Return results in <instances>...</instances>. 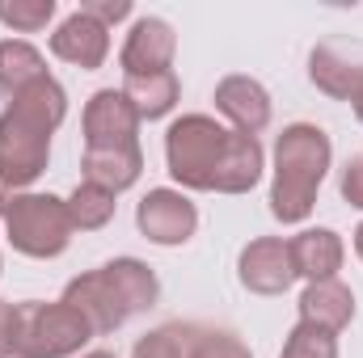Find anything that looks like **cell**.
Listing matches in <instances>:
<instances>
[{"instance_id":"cell-1","label":"cell","mask_w":363,"mask_h":358,"mask_svg":"<svg viewBox=\"0 0 363 358\" xmlns=\"http://www.w3.org/2000/svg\"><path fill=\"white\" fill-rule=\"evenodd\" d=\"M68 118V93L55 76L34 81L30 89L13 93L0 110V215L9 211L13 194H26L47 173L51 135Z\"/></svg>"},{"instance_id":"cell-2","label":"cell","mask_w":363,"mask_h":358,"mask_svg":"<svg viewBox=\"0 0 363 358\" xmlns=\"http://www.w3.org/2000/svg\"><path fill=\"white\" fill-rule=\"evenodd\" d=\"M334 148L317 122H291L274 139L271 215L279 224H304L317 207V190L330 173Z\"/></svg>"},{"instance_id":"cell-3","label":"cell","mask_w":363,"mask_h":358,"mask_svg":"<svg viewBox=\"0 0 363 358\" xmlns=\"http://www.w3.org/2000/svg\"><path fill=\"white\" fill-rule=\"evenodd\" d=\"M72 215H68V198L55 194H13L9 211H4V241L26 253V258H60L72 245Z\"/></svg>"},{"instance_id":"cell-4","label":"cell","mask_w":363,"mask_h":358,"mask_svg":"<svg viewBox=\"0 0 363 358\" xmlns=\"http://www.w3.org/2000/svg\"><path fill=\"white\" fill-rule=\"evenodd\" d=\"M228 144V127H220L211 114H182L165 131V165L182 190H211L216 169Z\"/></svg>"},{"instance_id":"cell-5","label":"cell","mask_w":363,"mask_h":358,"mask_svg":"<svg viewBox=\"0 0 363 358\" xmlns=\"http://www.w3.org/2000/svg\"><path fill=\"white\" fill-rule=\"evenodd\" d=\"M93 325L60 304H43V299H26L17 304V358H72L89 346Z\"/></svg>"},{"instance_id":"cell-6","label":"cell","mask_w":363,"mask_h":358,"mask_svg":"<svg viewBox=\"0 0 363 358\" xmlns=\"http://www.w3.org/2000/svg\"><path fill=\"white\" fill-rule=\"evenodd\" d=\"M135 228H140L152 245L174 249V245H186V241L194 236V228H199V207H194L182 190H169V185L148 190V194L140 198V207H135Z\"/></svg>"},{"instance_id":"cell-7","label":"cell","mask_w":363,"mask_h":358,"mask_svg":"<svg viewBox=\"0 0 363 358\" xmlns=\"http://www.w3.org/2000/svg\"><path fill=\"white\" fill-rule=\"evenodd\" d=\"M140 122L144 118L135 114L123 89H97L85 101V118H81L85 148H131L140 144Z\"/></svg>"},{"instance_id":"cell-8","label":"cell","mask_w":363,"mask_h":358,"mask_svg":"<svg viewBox=\"0 0 363 358\" xmlns=\"http://www.w3.org/2000/svg\"><path fill=\"white\" fill-rule=\"evenodd\" d=\"M64 304L77 308V312L89 321L97 337H101V333H114V329H123V325L131 321V308L123 304L118 287L110 282V274L101 266L89 270V274H77V278L64 287Z\"/></svg>"},{"instance_id":"cell-9","label":"cell","mask_w":363,"mask_h":358,"mask_svg":"<svg viewBox=\"0 0 363 358\" xmlns=\"http://www.w3.org/2000/svg\"><path fill=\"white\" fill-rule=\"evenodd\" d=\"M237 278L245 291L254 295H283L296 282V266H291V249L279 236H258L241 249L237 258Z\"/></svg>"},{"instance_id":"cell-10","label":"cell","mask_w":363,"mask_h":358,"mask_svg":"<svg viewBox=\"0 0 363 358\" xmlns=\"http://www.w3.org/2000/svg\"><path fill=\"white\" fill-rule=\"evenodd\" d=\"M178 51V34L165 17H140L123 42V76H148V72H169Z\"/></svg>"},{"instance_id":"cell-11","label":"cell","mask_w":363,"mask_h":358,"mask_svg":"<svg viewBox=\"0 0 363 358\" xmlns=\"http://www.w3.org/2000/svg\"><path fill=\"white\" fill-rule=\"evenodd\" d=\"M363 76V42H342V38H330V42H317L313 55H308V81L325 97H338L347 101L355 85Z\"/></svg>"},{"instance_id":"cell-12","label":"cell","mask_w":363,"mask_h":358,"mask_svg":"<svg viewBox=\"0 0 363 358\" xmlns=\"http://www.w3.org/2000/svg\"><path fill=\"white\" fill-rule=\"evenodd\" d=\"M51 55L64 59V64H72V68H81V72H97L106 64V55H110V30L97 17L77 8L51 34Z\"/></svg>"},{"instance_id":"cell-13","label":"cell","mask_w":363,"mask_h":358,"mask_svg":"<svg viewBox=\"0 0 363 358\" xmlns=\"http://www.w3.org/2000/svg\"><path fill=\"white\" fill-rule=\"evenodd\" d=\"M216 110L233 122L241 135H258L271 127V93L262 89L254 76H224L216 85Z\"/></svg>"},{"instance_id":"cell-14","label":"cell","mask_w":363,"mask_h":358,"mask_svg":"<svg viewBox=\"0 0 363 358\" xmlns=\"http://www.w3.org/2000/svg\"><path fill=\"white\" fill-rule=\"evenodd\" d=\"M291 249V266L296 278H308V282H325V278H338L342 258H347V245L334 228H304L300 236L287 241Z\"/></svg>"},{"instance_id":"cell-15","label":"cell","mask_w":363,"mask_h":358,"mask_svg":"<svg viewBox=\"0 0 363 358\" xmlns=\"http://www.w3.org/2000/svg\"><path fill=\"white\" fill-rule=\"evenodd\" d=\"M262 165H267V152H262L258 135L228 131V144H224V156H220L211 190L216 194H250L262 181Z\"/></svg>"},{"instance_id":"cell-16","label":"cell","mask_w":363,"mask_h":358,"mask_svg":"<svg viewBox=\"0 0 363 358\" xmlns=\"http://www.w3.org/2000/svg\"><path fill=\"white\" fill-rule=\"evenodd\" d=\"M300 321L304 325H317L325 333H342L351 321H355V291L338 278H325V282H308L304 295H300Z\"/></svg>"},{"instance_id":"cell-17","label":"cell","mask_w":363,"mask_h":358,"mask_svg":"<svg viewBox=\"0 0 363 358\" xmlns=\"http://www.w3.org/2000/svg\"><path fill=\"white\" fill-rule=\"evenodd\" d=\"M81 173H85V181L110 190V194H123L144 173V152H140V144H131V148H85Z\"/></svg>"},{"instance_id":"cell-18","label":"cell","mask_w":363,"mask_h":358,"mask_svg":"<svg viewBox=\"0 0 363 358\" xmlns=\"http://www.w3.org/2000/svg\"><path fill=\"white\" fill-rule=\"evenodd\" d=\"M123 93L135 105L140 118H165L182 97L178 72H148V76H123Z\"/></svg>"},{"instance_id":"cell-19","label":"cell","mask_w":363,"mask_h":358,"mask_svg":"<svg viewBox=\"0 0 363 358\" xmlns=\"http://www.w3.org/2000/svg\"><path fill=\"white\" fill-rule=\"evenodd\" d=\"M43 76H51V72H47V59L34 42H26V38H4L0 42V93L4 97L30 89Z\"/></svg>"},{"instance_id":"cell-20","label":"cell","mask_w":363,"mask_h":358,"mask_svg":"<svg viewBox=\"0 0 363 358\" xmlns=\"http://www.w3.org/2000/svg\"><path fill=\"white\" fill-rule=\"evenodd\" d=\"M101 270H106L110 282L118 287V295H123V304L131 308V316L148 312V308L161 299V282H157V274H152V266H144L140 258H114V262H106Z\"/></svg>"},{"instance_id":"cell-21","label":"cell","mask_w":363,"mask_h":358,"mask_svg":"<svg viewBox=\"0 0 363 358\" xmlns=\"http://www.w3.org/2000/svg\"><path fill=\"white\" fill-rule=\"evenodd\" d=\"M68 215H72V228L77 232H97L114 219V194L93 185V181H81L72 194H68Z\"/></svg>"},{"instance_id":"cell-22","label":"cell","mask_w":363,"mask_h":358,"mask_svg":"<svg viewBox=\"0 0 363 358\" xmlns=\"http://www.w3.org/2000/svg\"><path fill=\"white\" fill-rule=\"evenodd\" d=\"M190 329L194 325H161L135 342L131 358H190Z\"/></svg>"},{"instance_id":"cell-23","label":"cell","mask_w":363,"mask_h":358,"mask_svg":"<svg viewBox=\"0 0 363 358\" xmlns=\"http://www.w3.org/2000/svg\"><path fill=\"white\" fill-rule=\"evenodd\" d=\"M55 17V0H0V21L13 34H38Z\"/></svg>"},{"instance_id":"cell-24","label":"cell","mask_w":363,"mask_h":358,"mask_svg":"<svg viewBox=\"0 0 363 358\" xmlns=\"http://www.w3.org/2000/svg\"><path fill=\"white\" fill-rule=\"evenodd\" d=\"M190 358H250V346L228 329L194 325L190 329Z\"/></svg>"},{"instance_id":"cell-25","label":"cell","mask_w":363,"mask_h":358,"mask_svg":"<svg viewBox=\"0 0 363 358\" xmlns=\"http://www.w3.org/2000/svg\"><path fill=\"white\" fill-rule=\"evenodd\" d=\"M283 358H338V337L300 321L283 342Z\"/></svg>"},{"instance_id":"cell-26","label":"cell","mask_w":363,"mask_h":358,"mask_svg":"<svg viewBox=\"0 0 363 358\" xmlns=\"http://www.w3.org/2000/svg\"><path fill=\"white\" fill-rule=\"evenodd\" d=\"M81 13L97 17V21L110 30L114 21H127V17H131V0H81Z\"/></svg>"},{"instance_id":"cell-27","label":"cell","mask_w":363,"mask_h":358,"mask_svg":"<svg viewBox=\"0 0 363 358\" xmlns=\"http://www.w3.org/2000/svg\"><path fill=\"white\" fill-rule=\"evenodd\" d=\"M338 190H342V198H347L355 211H363V156H351V161H347Z\"/></svg>"},{"instance_id":"cell-28","label":"cell","mask_w":363,"mask_h":358,"mask_svg":"<svg viewBox=\"0 0 363 358\" xmlns=\"http://www.w3.org/2000/svg\"><path fill=\"white\" fill-rule=\"evenodd\" d=\"M17 354V304L0 299V358Z\"/></svg>"},{"instance_id":"cell-29","label":"cell","mask_w":363,"mask_h":358,"mask_svg":"<svg viewBox=\"0 0 363 358\" xmlns=\"http://www.w3.org/2000/svg\"><path fill=\"white\" fill-rule=\"evenodd\" d=\"M347 101H351V110H355V118L363 122V76H359V85H355V93H351Z\"/></svg>"},{"instance_id":"cell-30","label":"cell","mask_w":363,"mask_h":358,"mask_svg":"<svg viewBox=\"0 0 363 358\" xmlns=\"http://www.w3.org/2000/svg\"><path fill=\"white\" fill-rule=\"evenodd\" d=\"M355 253H359V258H363V224H359V228H355Z\"/></svg>"},{"instance_id":"cell-31","label":"cell","mask_w":363,"mask_h":358,"mask_svg":"<svg viewBox=\"0 0 363 358\" xmlns=\"http://www.w3.org/2000/svg\"><path fill=\"white\" fill-rule=\"evenodd\" d=\"M81 358H118V354H106V350H89V354H81Z\"/></svg>"}]
</instances>
